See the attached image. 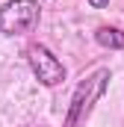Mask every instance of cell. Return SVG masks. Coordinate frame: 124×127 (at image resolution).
Here are the masks:
<instances>
[{"mask_svg": "<svg viewBox=\"0 0 124 127\" xmlns=\"http://www.w3.org/2000/svg\"><path fill=\"white\" fill-rule=\"evenodd\" d=\"M109 80H112V71H109V68H97L89 77H83V80L77 83L74 95H71V103H68V112H65L62 127H86L94 103L103 97Z\"/></svg>", "mask_w": 124, "mask_h": 127, "instance_id": "obj_1", "label": "cell"}, {"mask_svg": "<svg viewBox=\"0 0 124 127\" xmlns=\"http://www.w3.org/2000/svg\"><path fill=\"white\" fill-rule=\"evenodd\" d=\"M41 6L38 0H9L0 6V32L3 35H27L38 27Z\"/></svg>", "mask_w": 124, "mask_h": 127, "instance_id": "obj_2", "label": "cell"}, {"mask_svg": "<svg viewBox=\"0 0 124 127\" xmlns=\"http://www.w3.org/2000/svg\"><path fill=\"white\" fill-rule=\"evenodd\" d=\"M27 62H30L35 80H38L41 86H47V89L59 86L62 80H65V65H62L59 59L50 53V47H44V44H30Z\"/></svg>", "mask_w": 124, "mask_h": 127, "instance_id": "obj_3", "label": "cell"}, {"mask_svg": "<svg viewBox=\"0 0 124 127\" xmlns=\"http://www.w3.org/2000/svg\"><path fill=\"white\" fill-rule=\"evenodd\" d=\"M94 41L106 50H124V32L118 27H97L94 30Z\"/></svg>", "mask_w": 124, "mask_h": 127, "instance_id": "obj_4", "label": "cell"}, {"mask_svg": "<svg viewBox=\"0 0 124 127\" xmlns=\"http://www.w3.org/2000/svg\"><path fill=\"white\" fill-rule=\"evenodd\" d=\"M89 6L92 9H103V6H109V0H89Z\"/></svg>", "mask_w": 124, "mask_h": 127, "instance_id": "obj_5", "label": "cell"}]
</instances>
